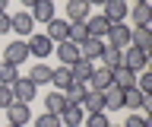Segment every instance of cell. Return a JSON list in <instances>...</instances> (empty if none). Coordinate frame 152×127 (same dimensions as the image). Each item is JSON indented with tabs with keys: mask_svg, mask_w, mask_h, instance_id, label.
<instances>
[{
	"mask_svg": "<svg viewBox=\"0 0 152 127\" xmlns=\"http://www.w3.org/2000/svg\"><path fill=\"white\" fill-rule=\"evenodd\" d=\"M104 45L108 48H117V51L130 48V26L127 22H111L108 32H104Z\"/></svg>",
	"mask_w": 152,
	"mask_h": 127,
	"instance_id": "obj_1",
	"label": "cell"
},
{
	"mask_svg": "<svg viewBox=\"0 0 152 127\" xmlns=\"http://www.w3.org/2000/svg\"><path fill=\"white\" fill-rule=\"evenodd\" d=\"M121 64H124L127 70H133V73H142V70L149 67V54L130 45V48H124V51H121Z\"/></svg>",
	"mask_w": 152,
	"mask_h": 127,
	"instance_id": "obj_2",
	"label": "cell"
},
{
	"mask_svg": "<svg viewBox=\"0 0 152 127\" xmlns=\"http://www.w3.org/2000/svg\"><path fill=\"white\" fill-rule=\"evenodd\" d=\"M10 89H13V102H26V105L38 95V86H35V83H32L28 76H19Z\"/></svg>",
	"mask_w": 152,
	"mask_h": 127,
	"instance_id": "obj_3",
	"label": "cell"
},
{
	"mask_svg": "<svg viewBox=\"0 0 152 127\" xmlns=\"http://www.w3.org/2000/svg\"><path fill=\"white\" fill-rule=\"evenodd\" d=\"M54 54H57V60H60V64H64V67H73L76 60H79V45H76V41H57L54 45Z\"/></svg>",
	"mask_w": 152,
	"mask_h": 127,
	"instance_id": "obj_4",
	"label": "cell"
},
{
	"mask_svg": "<svg viewBox=\"0 0 152 127\" xmlns=\"http://www.w3.org/2000/svg\"><path fill=\"white\" fill-rule=\"evenodd\" d=\"M102 16L108 22H127V0H104Z\"/></svg>",
	"mask_w": 152,
	"mask_h": 127,
	"instance_id": "obj_5",
	"label": "cell"
},
{
	"mask_svg": "<svg viewBox=\"0 0 152 127\" xmlns=\"http://www.w3.org/2000/svg\"><path fill=\"white\" fill-rule=\"evenodd\" d=\"M26 57H28V45H26V41H10L7 48H3V64H13V67H19Z\"/></svg>",
	"mask_w": 152,
	"mask_h": 127,
	"instance_id": "obj_6",
	"label": "cell"
},
{
	"mask_svg": "<svg viewBox=\"0 0 152 127\" xmlns=\"http://www.w3.org/2000/svg\"><path fill=\"white\" fill-rule=\"evenodd\" d=\"M130 45L149 54V51H152V29H149V26H133V29H130Z\"/></svg>",
	"mask_w": 152,
	"mask_h": 127,
	"instance_id": "obj_7",
	"label": "cell"
},
{
	"mask_svg": "<svg viewBox=\"0 0 152 127\" xmlns=\"http://www.w3.org/2000/svg\"><path fill=\"white\" fill-rule=\"evenodd\" d=\"M26 45H28V54H35V57H48L54 51V41L48 38V35H28Z\"/></svg>",
	"mask_w": 152,
	"mask_h": 127,
	"instance_id": "obj_8",
	"label": "cell"
},
{
	"mask_svg": "<svg viewBox=\"0 0 152 127\" xmlns=\"http://www.w3.org/2000/svg\"><path fill=\"white\" fill-rule=\"evenodd\" d=\"M79 108H83L86 115H102V111H104V95H102V92H95V89H86Z\"/></svg>",
	"mask_w": 152,
	"mask_h": 127,
	"instance_id": "obj_9",
	"label": "cell"
},
{
	"mask_svg": "<svg viewBox=\"0 0 152 127\" xmlns=\"http://www.w3.org/2000/svg\"><path fill=\"white\" fill-rule=\"evenodd\" d=\"M10 32H19L22 41H26L28 35H35V19H32V13H28V10L16 13V16H13V29H10Z\"/></svg>",
	"mask_w": 152,
	"mask_h": 127,
	"instance_id": "obj_10",
	"label": "cell"
},
{
	"mask_svg": "<svg viewBox=\"0 0 152 127\" xmlns=\"http://www.w3.org/2000/svg\"><path fill=\"white\" fill-rule=\"evenodd\" d=\"M7 117H10V124H16V127H26L28 121H32V108H28L26 102H13V105L7 108Z\"/></svg>",
	"mask_w": 152,
	"mask_h": 127,
	"instance_id": "obj_11",
	"label": "cell"
},
{
	"mask_svg": "<svg viewBox=\"0 0 152 127\" xmlns=\"http://www.w3.org/2000/svg\"><path fill=\"white\" fill-rule=\"evenodd\" d=\"M108 48V45H104V38H86L83 45H79V57H86V60H102V51Z\"/></svg>",
	"mask_w": 152,
	"mask_h": 127,
	"instance_id": "obj_12",
	"label": "cell"
},
{
	"mask_svg": "<svg viewBox=\"0 0 152 127\" xmlns=\"http://www.w3.org/2000/svg\"><path fill=\"white\" fill-rule=\"evenodd\" d=\"M89 3L86 0H66V22H86L89 19Z\"/></svg>",
	"mask_w": 152,
	"mask_h": 127,
	"instance_id": "obj_13",
	"label": "cell"
},
{
	"mask_svg": "<svg viewBox=\"0 0 152 127\" xmlns=\"http://www.w3.org/2000/svg\"><path fill=\"white\" fill-rule=\"evenodd\" d=\"M32 19H35V26L41 22V26H48V22L54 19V0H38L35 7H32Z\"/></svg>",
	"mask_w": 152,
	"mask_h": 127,
	"instance_id": "obj_14",
	"label": "cell"
},
{
	"mask_svg": "<svg viewBox=\"0 0 152 127\" xmlns=\"http://www.w3.org/2000/svg\"><path fill=\"white\" fill-rule=\"evenodd\" d=\"M45 35L54 41V45H57V41H66V38H70V22H66V19H57V16H54V19L48 22V32H45Z\"/></svg>",
	"mask_w": 152,
	"mask_h": 127,
	"instance_id": "obj_15",
	"label": "cell"
},
{
	"mask_svg": "<svg viewBox=\"0 0 152 127\" xmlns=\"http://www.w3.org/2000/svg\"><path fill=\"white\" fill-rule=\"evenodd\" d=\"M86 86H89V89H95V92H104V89L111 86V70H104V67H95Z\"/></svg>",
	"mask_w": 152,
	"mask_h": 127,
	"instance_id": "obj_16",
	"label": "cell"
},
{
	"mask_svg": "<svg viewBox=\"0 0 152 127\" xmlns=\"http://www.w3.org/2000/svg\"><path fill=\"white\" fill-rule=\"evenodd\" d=\"M108 26H111V22L104 19L102 13H98V16H89V19H86V32H89V38H104Z\"/></svg>",
	"mask_w": 152,
	"mask_h": 127,
	"instance_id": "obj_17",
	"label": "cell"
},
{
	"mask_svg": "<svg viewBox=\"0 0 152 127\" xmlns=\"http://www.w3.org/2000/svg\"><path fill=\"white\" fill-rule=\"evenodd\" d=\"M66 108H70V105H66L64 92H48V98H45V111H48V115H57V117H60Z\"/></svg>",
	"mask_w": 152,
	"mask_h": 127,
	"instance_id": "obj_18",
	"label": "cell"
},
{
	"mask_svg": "<svg viewBox=\"0 0 152 127\" xmlns=\"http://www.w3.org/2000/svg\"><path fill=\"white\" fill-rule=\"evenodd\" d=\"M92 70H95V64L92 60H86V57H79L70 67V73H73V83H89V76H92Z\"/></svg>",
	"mask_w": 152,
	"mask_h": 127,
	"instance_id": "obj_19",
	"label": "cell"
},
{
	"mask_svg": "<svg viewBox=\"0 0 152 127\" xmlns=\"http://www.w3.org/2000/svg\"><path fill=\"white\" fill-rule=\"evenodd\" d=\"M102 95H104V111H117V108H124V89H117L114 83L104 89Z\"/></svg>",
	"mask_w": 152,
	"mask_h": 127,
	"instance_id": "obj_20",
	"label": "cell"
},
{
	"mask_svg": "<svg viewBox=\"0 0 152 127\" xmlns=\"http://www.w3.org/2000/svg\"><path fill=\"white\" fill-rule=\"evenodd\" d=\"M130 19H133V26H152V7L149 3H133Z\"/></svg>",
	"mask_w": 152,
	"mask_h": 127,
	"instance_id": "obj_21",
	"label": "cell"
},
{
	"mask_svg": "<svg viewBox=\"0 0 152 127\" xmlns=\"http://www.w3.org/2000/svg\"><path fill=\"white\" fill-rule=\"evenodd\" d=\"M51 83L57 86V92H64V89L73 83V73H70V67H64V64H60V67H54V70H51Z\"/></svg>",
	"mask_w": 152,
	"mask_h": 127,
	"instance_id": "obj_22",
	"label": "cell"
},
{
	"mask_svg": "<svg viewBox=\"0 0 152 127\" xmlns=\"http://www.w3.org/2000/svg\"><path fill=\"white\" fill-rule=\"evenodd\" d=\"M83 121H86V111L79 105H70L64 115H60V124H64V127H79Z\"/></svg>",
	"mask_w": 152,
	"mask_h": 127,
	"instance_id": "obj_23",
	"label": "cell"
},
{
	"mask_svg": "<svg viewBox=\"0 0 152 127\" xmlns=\"http://www.w3.org/2000/svg\"><path fill=\"white\" fill-rule=\"evenodd\" d=\"M86 83H70V86L64 89V98H66V105H79L83 102V95H86Z\"/></svg>",
	"mask_w": 152,
	"mask_h": 127,
	"instance_id": "obj_24",
	"label": "cell"
},
{
	"mask_svg": "<svg viewBox=\"0 0 152 127\" xmlns=\"http://www.w3.org/2000/svg\"><path fill=\"white\" fill-rule=\"evenodd\" d=\"M28 79H32L35 86H45V83H51V67H48V64H35V67L28 70Z\"/></svg>",
	"mask_w": 152,
	"mask_h": 127,
	"instance_id": "obj_25",
	"label": "cell"
},
{
	"mask_svg": "<svg viewBox=\"0 0 152 127\" xmlns=\"http://www.w3.org/2000/svg\"><path fill=\"white\" fill-rule=\"evenodd\" d=\"M102 67H104V70L121 67V51H117V48H104V51H102Z\"/></svg>",
	"mask_w": 152,
	"mask_h": 127,
	"instance_id": "obj_26",
	"label": "cell"
},
{
	"mask_svg": "<svg viewBox=\"0 0 152 127\" xmlns=\"http://www.w3.org/2000/svg\"><path fill=\"white\" fill-rule=\"evenodd\" d=\"M16 79H19V70L13 67V64H3V60H0V83H3V86H13Z\"/></svg>",
	"mask_w": 152,
	"mask_h": 127,
	"instance_id": "obj_27",
	"label": "cell"
},
{
	"mask_svg": "<svg viewBox=\"0 0 152 127\" xmlns=\"http://www.w3.org/2000/svg\"><path fill=\"white\" fill-rule=\"evenodd\" d=\"M124 108H142V92L136 86H133V89H124Z\"/></svg>",
	"mask_w": 152,
	"mask_h": 127,
	"instance_id": "obj_28",
	"label": "cell"
},
{
	"mask_svg": "<svg viewBox=\"0 0 152 127\" xmlns=\"http://www.w3.org/2000/svg\"><path fill=\"white\" fill-rule=\"evenodd\" d=\"M86 38H89V32H86V22H70V41L83 45Z\"/></svg>",
	"mask_w": 152,
	"mask_h": 127,
	"instance_id": "obj_29",
	"label": "cell"
},
{
	"mask_svg": "<svg viewBox=\"0 0 152 127\" xmlns=\"http://www.w3.org/2000/svg\"><path fill=\"white\" fill-rule=\"evenodd\" d=\"M136 89H140L142 95H149V92H152V73H146V70L136 73Z\"/></svg>",
	"mask_w": 152,
	"mask_h": 127,
	"instance_id": "obj_30",
	"label": "cell"
},
{
	"mask_svg": "<svg viewBox=\"0 0 152 127\" xmlns=\"http://www.w3.org/2000/svg\"><path fill=\"white\" fill-rule=\"evenodd\" d=\"M35 127H64V124H60V117H57V115H48V111H45V115L35 117Z\"/></svg>",
	"mask_w": 152,
	"mask_h": 127,
	"instance_id": "obj_31",
	"label": "cell"
},
{
	"mask_svg": "<svg viewBox=\"0 0 152 127\" xmlns=\"http://www.w3.org/2000/svg\"><path fill=\"white\" fill-rule=\"evenodd\" d=\"M111 121H108V115H86V127H108Z\"/></svg>",
	"mask_w": 152,
	"mask_h": 127,
	"instance_id": "obj_32",
	"label": "cell"
},
{
	"mask_svg": "<svg viewBox=\"0 0 152 127\" xmlns=\"http://www.w3.org/2000/svg\"><path fill=\"white\" fill-rule=\"evenodd\" d=\"M10 105H13V89L0 83V108H10Z\"/></svg>",
	"mask_w": 152,
	"mask_h": 127,
	"instance_id": "obj_33",
	"label": "cell"
},
{
	"mask_svg": "<svg viewBox=\"0 0 152 127\" xmlns=\"http://www.w3.org/2000/svg\"><path fill=\"white\" fill-rule=\"evenodd\" d=\"M124 127H149V117H146V115H130Z\"/></svg>",
	"mask_w": 152,
	"mask_h": 127,
	"instance_id": "obj_34",
	"label": "cell"
},
{
	"mask_svg": "<svg viewBox=\"0 0 152 127\" xmlns=\"http://www.w3.org/2000/svg\"><path fill=\"white\" fill-rule=\"evenodd\" d=\"M10 29H13V16H10V13L3 10V13H0V35H7Z\"/></svg>",
	"mask_w": 152,
	"mask_h": 127,
	"instance_id": "obj_35",
	"label": "cell"
},
{
	"mask_svg": "<svg viewBox=\"0 0 152 127\" xmlns=\"http://www.w3.org/2000/svg\"><path fill=\"white\" fill-rule=\"evenodd\" d=\"M35 3H38V0H22V7H26V10H32Z\"/></svg>",
	"mask_w": 152,
	"mask_h": 127,
	"instance_id": "obj_36",
	"label": "cell"
},
{
	"mask_svg": "<svg viewBox=\"0 0 152 127\" xmlns=\"http://www.w3.org/2000/svg\"><path fill=\"white\" fill-rule=\"evenodd\" d=\"M86 3H89V7H95V3H98V7H102V3H104V0H86Z\"/></svg>",
	"mask_w": 152,
	"mask_h": 127,
	"instance_id": "obj_37",
	"label": "cell"
},
{
	"mask_svg": "<svg viewBox=\"0 0 152 127\" xmlns=\"http://www.w3.org/2000/svg\"><path fill=\"white\" fill-rule=\"evenodd\" d=\"M7 3H10V0H0V13H3V10H7Z\"/></svg>",
	"mask_w": 152,
	"mask_h": 127,
	"instance_id": "obj_38",
	"label": "cell"
},
{
	"mask_svg": "<svg viewBox=\"0 0 152 127\" xmlns=\"http://www.w3.org/2000/svg\"><path fill=\"white\" fill-rule=\"evenodd\" d=\"M133 3H149V0H133Z\"/></svg>",
	"mask_w": 152,
	"mask_h": 127,
	"instance_id": "obj_39",
	"label": "cell"
},
{
	"mask_svg": "<svg viewBox=\"0 0 152 127\" xmlns=\"http://www.w3.org/2000/svg\"><path fill=\"white\" fill-rule=\"evenodd\" d=\"M108 127H124V124H108Z\"/></svg>",
	"mask_w": 152,
	"mask_h": 127,
	"instance_id": "obj_40",
	"label": "cell"
},
{
	"mask_svg": "<svg viewBox=\"0 0 152 127\" xmlns=\"http://www.w3.org/2000/svg\"><path fill=\"white\" fill-rule=\"evenodd\" d=\"M7 127H16V124H7Z\"/></svg>",
	"mask_w": 152,
	"mask_h": 127,
	"instance_id": "obj_41",
	"label": "cell"
}]
</instances>
